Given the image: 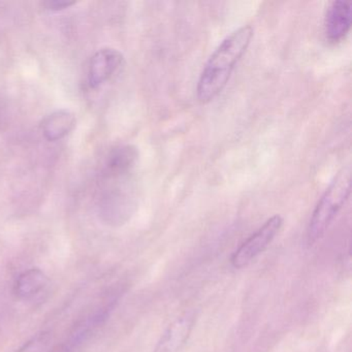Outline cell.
Masks as SVG:
<instances>
[{
	"mask_svg": "<svg viewBox=\"0 0 352 352\" xmlns=\"http://www.w3.org/2000/svg\"><path fill=\"white\" fill-rule=\"evenodd\" d=\"M254 36V28L242 25L230 32L213 51L204 65L197 84V98L203 104L213 102L228 85Z\"/></svg>",
	"mask_w": 352,
	"mask_h": 352,
	"instance_id": "1",
	"label": "cell"
},
{
	"mask_svg": "<svg viewBox=\"0 0 352 352\" xmlns=\"http://www.w3.org/2000/svg\"><path fill=\"white\" fill-rule=\"evenodd\" d=\"M137 168H102L104 188L98 199V213L109 226L125 223L137 207Z\"/></svg>",
	"mask_w": 352,
	"mask_h": 352,
	"instance_id": "2",
	"label": "cell"
},
{
	"mask_svg": "<svg viewBox=\"0 0 352 352\" xmlns=\"http://www.w3.org/2000/svg\"><path fill=\"white\" fill-rule=\"evenodd\" d=\"M351 192V168H342L329 183L315 206L307 228V240L313 245L320 240L329 230Z\"/></svg>",
	"mask_w": 352,
	"mask_h": 352,
	"instance_id": "3",
	"label": "cell"
},
{
	"mask_svg": "<svg viewBox=\"0 0 352 352\" xmlns=\"http://www.w3.org/2000/svg\"><path fill=\"white\" fill-rule=\"evenodd\" d=\"M119 298L120 292L117 290L110 292L100 304L94 307L89 313L84 315V317L76 322L65 341L51 352H77L106 322L116 307Z\"/></svg>",
	"mask_w": 352,
	"mask_h": 352,
	"instance_id": "4",
	"label": "cell"
},
{
	"mask_svg": "<svg viewBox=\"0 0 352 352\" xmlns=\"http://www.w3.org/2000/svg\"><path fill=\"white\" fill-rule=\"evenodd\" d=\"M283 223L282 216L274 215L269 218L232 253L230 258L232 267L234 269H243L265 252L279 234Z\"/></svg>",
	"mask_w": 352,
	"mask_h": 352,
	"instance_id": "5",
	"label": "cell"
},
{
	"mask_svg": "<svg viewBox=\"0 0 352 352\" xmlns=\"http://www.w3.org/2000/svg\"><path fill=\"white\" fill-rule=\"evenodd\" d=\"M352 25L351 5L346 0H335L329 6L324 18L327 42L336 45L345 40Z\"/></svg>",
	"mask_w": 352,
	"mask_h": 352,
	"instance_id": "6",
	"label": "cell"
},
{
	"mask_svg": "<svg viewBox=\"0 0 352 352\" xmlns=\"http://www.w3.org/2000/svg\"><path fill=\"white\" fill-rule=\"evenodd\" d=\"M124 63V56L116 49L104 48L91 58L88 81L92 88H98L112 79Z\"/></svg>",
	"mask_w": 352,
	"mask_h": 352,
	"instance_id": "7",
	"label": "cell"
},
{
	"mask_svg": "<svg viewBox=\"0 0 352 352\" xmlns=\"http://www.w3.org/2000/svg\"><path fill=\"white\" fill-rule=\"evenodd\" d=\"M195 322V314L186 312L175 319L166 329L154 352H179L188 341Z\"/></svg>",
	"mask_w": 352,
	"mask_h": 352,
	"instance_id": "8",
	"label": "cell"
},
{
	"mask_svg": "<svg viewBox=\"0 0 352 352\" xmlns=\"http://www.w3.org/2000/svg\"><path fill=\"white\" fill-rule=\"evenodd\" d=\"M49 284V278L38 267L26 270L14 282L13 292L19 300H30L44 292Z\"/></svg>",
	"mask_w": 352,
	"mask_h": 352,
	"instance_id": "9",
	"label": "cell"
},
{
	"mask_svg": "<svg viewBox=\"0 0 352 352\" xmlns=\"http://www.w3.org/2000/svg\"><path fill=\"white\" fill-rule=\"evenodd\" d=\"M76 126V117L67 110L56 111L43 121L42 131L49 141H58L67 137Z\"/></svg>",
	"mask_w": 352,
	"mask_h": 352,
	"instance_id": "10",
	"label": "cell"
},
{
	"mask_svg": "<svg viewBox=\"0 0 352 352\" xmlns=\"http://www.w3.org/2000/svg\"><path fill=\"white\" fill-rule=\"evenodd\" d=\"M51 335L49 331H41L28 340L17 352H48Z\"/></svg>",
	"mask_w": 352,
	"mask_h": 352,
	"instance_id": "11",
	"label": "cell"
},
{
	"mask_svg": "<svg viewBox=\"0 0 352 352\" xmlns=\"http://www.w3.org/2000/svg\"><path fill=\"white\" fill-rule=\"evenodd\" d=\"M74 1H63V0H53V1H47L44 3L45 8L49 11H63V10L69 9L72 6L75 5Z\"/></svg>",
	"mask_w": 352,
	"mask_h": 352,
	"instance_id": "12",
	"label": "cell"
}]
</instances>
